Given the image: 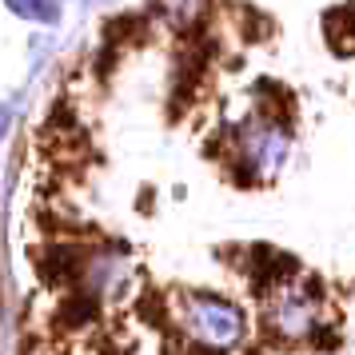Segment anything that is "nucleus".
<instances>
[{"instance_id": "nucleus-1", "label": "nucleus", "mask_w": 355, "mask_h": 355, "mask_svg": "<svg viewBox=\"0 0 355 355\" xmlns=\"http://www.w3.org/2000/svg\"><path fill=\"white\" fill-rule=\"evenodd\" d=\"M263 331L279 339L284 347H304L327 331V295L311 279H291L279 272L263 284Z\"/></svg>"}, {"instance_id": "nucleus-2", "label": "nucleus", "mask_w": 355, "mask_h": 355, "mask_svg": "<svg viewBox=\"0 0 355 355\" xmlns=\"http://www.w3.org/2000/svg\"><path fill=\"white\" fill-rule=\"evenodd\" d=\"M172 323L180 336L204 355H232L248 339V320L243 311L224 295L211 291H176L172 295Z\"/></svg>"}, {"instance_id": "nucleus-3", "label": "nucleus", "mask_w": 355, "mask_h": 355, "mask_svg": "<svg viewBox=\"0 0 355 355\" xmlns=\"http://www.w3.org/2000/svg\"><path fill=\"white\" fill-rule=\"evenodd\" d=\"M288 160H291L288 120H279V116H272V112H256L232 132V164L243 168L252 184L275 180L284 172Z\"/></svg>"}, {"instance_id": "nucleus-4", "label": "nucleus", "mask_w": 355, "mask_h": 355, "mask_svg": "<svg viewBox=\"0 0 355 355\" xmlns=\"http://www.w3.org/2000/svg\"><path fill=\"white\" fill-rule=\"evenodd\" d=\"M152 4H156V12H160L172 28L188 33V28H196V24L204 20V12H208L211 0H152Z\"/></svg>"}, {"instance_id": "nucleus-5", "label": "nucleus", "mask_w": 355, "mask_h": 355, "mask_svg": "<svg viewBox=\"0 0 355 355\" xmlns=\"http://www.w3.org/2000/svg\"><path fill=\"white\" fill-rule=\"evenodd\" d=\"M17 17L36 20V24H52L56 20V0H4Z\"/></svg>"}, {"instance_id": "nucleus-6", "label": "nucleus", "mask_w": 355, "mask_h": 355, "mask_svg": "<svg viewBox=\"0 0 355 355\" xmlns=\"http://www.w3.org/2000/svg\"><path fill=\"white\" fill-rule=\"evenodd\" d=\"M8 128V108H0V132Z\"/></svg>"}]
</instances>
